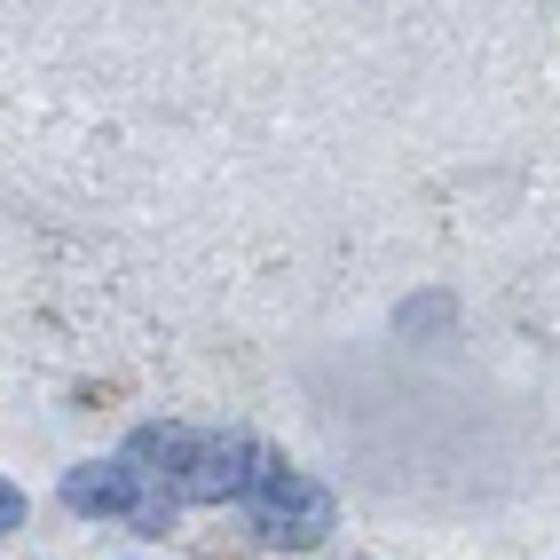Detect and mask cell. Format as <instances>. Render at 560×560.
<instances>
[{
  "mask_svg": "<svg viewBox=\"0 0 560 560\" xmlns=\"http://www.w3.org/2000/svg\"><path fill=\"white\" fill-rule=\"evenodd\" d=\"M253 513H260V537L284 545V552H308L331 537V490L277 466V458H260V474H253Z\"/></svg>",
  "mask_w": 560,
  "mask_h": 560,
  "instance_id": "1",
  "label": "cell"
},
{
  "mask_svg": "<svg viewBox=\"0 0 560 560\" xmlns=\"http://www.w3.org/2000/svg\"><path fill=\"white\" fill-rule=\"evenodd\" d=\"M253 474H260V451L245 434H221V442H198V451H190V466L174 474V490L190 505H221V498H245Z\"/></svg>",
  "mask_w": 560,
  "mask_h": 560,
  "instance_id": "2",
  "label": "cell"
},
{
  "mask_svg": "<svg viewBox=\"0 0 560 560\" xmlns=\"http://www.w3.org/2000/svg\"><path fill=\"white\" fill-rule=\"evenodd\" d=\"M135 498H142V481H135L119 458H88V466L63 474V505L88 513V521H103V513H135Z\"/></svg>",
  "mask_w": 560,
  "mask_h": 560,
  "instance_id": "3",
  "label": "cell"
},
{
  "mask_svg": "<svg viewBox=\"0 0 560 560\" xmlns=\"http://www.w3.org/2000/svg\"><path fill=\"white\" fill-rule=\"evenodd\" d=\"M190 451H198V442L182 434V427H135L119 466H127L135 481H142V474H182V466H190Z\"/></svg>",
  "mask_w": 560,
  "mask_h": 560,
  "instance_id": "4",
  "label": "cell"
},
{
  "mask_svg": "<svg viewBox=\"0 0 560 560\" xmlns=\"http://www.w3.org/2000/svg\"><path fill=\"white\" fill-rule=\"evenodd\" d=\"M16 521H24V490H16V481H0V537H16Z\"/></svg>",
  "mask_w": 560,
  "mask_h": 560,
  "instance_id": "5",
  "label": "cell"
},
{
  "mask_svg": "<svg viewBox=\"0 0 560 560\" xmlns=\"http://www.w3.org/2000/svg\"><path fill=\"white\" fill-rule=\"evenodd\" d=\"M166 513H174L166 498H135V521H142V529H166Z\"/></svg>",
  "mask_w": 560,
  "mask_h": 560,
  "instance_id": "6",
  "label": "cell"
}]
</instances>
